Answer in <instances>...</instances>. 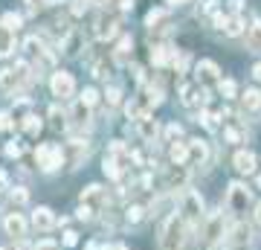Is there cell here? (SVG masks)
I'll list each match as a JSON object with an SVG mask.
<instances>
[{
  "instance_id": "obj_1",
  "label": "cell",
  "mask_w": 261,
  "mask_h": 250,
  "mask_svg": "<svg viewBox=\"0 0 261 250\" xmlns=\"http://www.w3.org/2000/svg\"><path fill=\"white\" fill-rule=\"evenodd\" d=\"M186 241V218L183 215H171L166 224H163V233H160V250H180Z\"/></svg>"
},
{
  "instance_id": "obj_2",
  "label": "cell",
  "mask_w": 261,
  "mask_h": 250,
  "mask_svg": "<svg viewBox=\"0 0 261 250\" xmlns=\"http://www.w3.org/2000/svg\"><path fill=\"white\" fill-rule=\"evenodd\" d=\"M35 160L44 172H56V169L64 163V151H61L58 143H41V146L35 148Z\"/></svg>"
},
{
  "instance_id": "obj_3",
  "label": "cell",
  "mask_w": 261,
  "mask_h": 250,
  "mask_svg": "<svg viewBox=\"0 0 261 250\" xmlns=\"http://www.w3.org/2000/svg\"><path fill=\"white\" fill-rule=\"evenodd\" d=\"M27 79H29V64L27 61H18V64L9 67V70H0V90L15 93Z\"/></svg>"
},
{
  "instance_id": "obj_4",
  "label": "cell",
  "mask_w": 261,
  "mask_h": 250,
  "mask_svg": "<svg viewBox=\"0 0 261 250\" xmlns=\"http://www.w3.org/2000/svg\"><path fill=\"white\" fill-rule=\"evenodd\" d=\"M247 207H250V189L244 184H229V192H226V210L235 215L247 213Z\"/></svg>"
},
{
  "instance_id": "obj_5",
  "label": "cell",
  "mask_w": 261,
  "mask_h": 250,
  "mask_svg": "<svg viewBox=\"0 0 261 250\" xmlns=\"http://www.w3.org/2000/svg\"><path fill=\"white\" fill-rule=\"evenodd\" d=\"M180 215L186 218V224H197V221H200V215H203V198H200L197 192H192V189H189V192L183 195Z\"/></svg>"
},
{
  "instance_id": "obj_6",
  "label": "cell",
  "mask_w": 261,
  "mask_h": 250,
  "mask_svg": "<svg viewBox=\"0 0 261 250\" xmlns=\"http://www.w3.org/2000/svg\"><path fill=\"white\" fill-rule=\"evenodd\" d=\"M49 90H53V96H58V99H70V96L75 93L73 76L67 73V70H56L53 79H49Z\"/></svg>"
},
{
  "instance_id": "obj_7",
  "label": "cell",
  "mask_w": 261,
  "mask_h": 250,
  "mask_svg": "<svg viewBox=\"0 0 261 250\" xmlns=\"http://www.w3.org/2000/svg\"><path fill=\"white\" fill-rule=\"evenodd\" d=\"M116 32H119V18H116V15H105L102 12V15L96 18L93 35L99 38V41H108V38H113Z\"/></svg>"
},
{
  "instance_id": "obj_8",
  "label": "cell",
  "mask_w": 261,
  "mask_h": 250,
  "mask_svg": "<svg viewBox=\"0 0 261 250\" xmlns=\"http://www.w3.org/2000/svg\"><path fill=\"white\" fill-rule=\"evenodd\" d=\"M82 204L84 207H90V210H102L105 204H108V192H105L102 186H87L82 192Z\"/></svg>"
},
{
  "instance_id": "obj_9",
  "label": "cell",
  "mask_w": 261,
  "mask_h": 250,
  "mask_svg": "<svg viewBox=\"0 0 261 250\" xmlns=\"http://www.w3.org/2000/svg\"><path fill=\"white\" fill-rule=\"evenodd\" d=\"M221 236H224V215H212L203 227V244L209 247V244H215Z\"/></svg>"
},
{
  "instance_id": "obj_10",
  "label": "cell",
  "mask_w": 261,
  "mask_h": 250,
  "mask_svg": "<svg viewBox=\"0 0 261 250\" xmlns=\"http://www.w3.org/2000/svg\"><path fill=\"white\" fill-rule=\"evenodd\" d=\"M32 227H35V230H53V227H56V215H53V210H49V207H38L35 213H32Z\"/></svg>"
},
{
  "instance_id": "obj_11",
  "label": "cell",
  "mask_w": 261,
  "mask_h": 250,
  "mask_svg": "<svg viewBox=\"0 0 261 250\" xmlns=\"http://www.w3.org/2000/svg\"><path fill=\"white\" fill-rule=\"evenodd\" d=\"M125 111H128L130 120H137V122H140L142 117H148V111H151L148 96H145V93H140L137 99H130V102H128V108H125Z\"/></svg>"
},
{
  "instance_id": "obj_12",
  "label": "cell",
  "mask_w": 261,
  "mask_h": 250,
  "mask_svg": "<svg viewBox=\"0 0 261 250\" xmlns=\"http://www.w3.org/2000/svg\"><path fill=\"white\" fill-rule=\"evenodd\" d=\"M197 76V84H218L221 79H218V64L215 61H200L195 70Z\"/></svg>"
},
{
  "instance_id": "obj_13",
  "label": "cell",
  "mask_w": 261,
  "mask_h": 250,
  "mask_svg": "<svg viewBox=\"0 0 261 250\" xmlns=\"http://www.w3.org/2000/svg\"><path fill=\"white\" fill-rule=\"evenodd\" d=\"M3 227H6V233H9L12 239H23V236H27V221H23V215H20V213L6 215Z\"/></svg>"
},
{
  "instance_id": "obj_14",
  "label": "cell",
  "mask_w": 261,
  "mask_h": 250,
  "mask_svg": "<svg viewBox=\"0 0 261 250\" xmlns=\"http://www.w3.org/2000/svg\"><path fill=\"white\" fill-rule=\"evenodd\" d=\"M180 96H183V105H189V108L206 99V96H203V87H200V84H183Z\"/></svg>"
},
{
  "instance_id": "obj_15",
  "label": "cell",
  "mask_w": 261,
  "mask_h": 250,
  "mask_svg": "<svg viewBox=\"0 0 261 250\" xmlns=\"http://www.w3.org/2000/svg\"><path fill=\"white\" fill-rule=\"evenodd\" d=\"M12 50H15V32L0 24V58L12 56Z\"/></svg>"
},
{
  "instance_id": "obj_16",
  "label": "cell",
  "mask_w": 261,
  "mask_h": 250,
  "mask_svg": "<svg viewBox=\"0 0 261 250\" xmlns=\"http://www.w3.org/2000/svg\"><path fill=\"white\" fill-rule=\"evenodd\" d=\"M157 134H160L157 120H151V117H142V120H140V137H142V140H148V143H154V140H157Z\"/></svg>"
},
{
  "instance_id": "obj_17",
  "label": "cell",
  "mask_w": 261,
  "mask_h": 250,
  "mask_svg": "<svg viewBox=\"0 0 261 250\" xmlns=\"http://www.w3.org/2000/svg\"><path fill=\"white\" fill-rule=\"evenodd\" d=\"M70 117H73V128H87V125H90V108H87L84 102L75 105Z\"/></svg>"
},
{
  "instance_id": "obj_18",
  "label": "cell",
  "mask_w": 261,
  "mask_h": 250,
  "mask_svg": "<svg viewBox=\"0 0 261 250\" xmlns=\"http://www.w3.org/2000/svg\"><path fill=\"white\" fill-rule=\"evenodd\" d=\"M130 53H134V38H130V35H122V41H119V47H116L113 58H116L119 64H125V61L130 58Z\"/></svg>"
},
{
  "instance_id": "obj_19",
  "label": "cell",
  "mask_w": 261,
  "mask_h": 250,
  "mask_svg": "<svg viewBox=\"0 0 261 250\" xmlns=\"http://www.w3.org/2000/svg\"><path fill=\"white\" fill-rule=\"evenodd\" d=\"M235 169L244 172V175H250L252 169H255V157H252V151H238V154H235Z\"/></svg>"
},
{
  "instance_id": "obj_20",
  "label": "cell",
  "mask_w": 261,
  "mask_h": 250,
  "mask_svg": "<svg viewBox=\"0 0 261 250\" xmlns=\"http://www.w3.org/2000/svg\"><path fill=\"white\" fill-rule=\"evenodd\" d=\"M171 160H174V166H186L189 163V143H171Z\"/></svg>"
},
{
  "instance_id": "obj_21",
  "label": "cell",
  "mask_w": 261,
  "mask_h": 250,
  "mask_svg": "<svg viewBox=\"0 0 261 250\" xmlns=\"http://www.w3.org/2000/svg\"><path fill=\"white\" fill-rule=\"evenodd\" d=\"M171 58H174V53H171L168 47H163V44H160V47H154V50H151V61H154V64H157V67L168 64Z\"/></svg>"
},
{
  "instance_id": "obj_22",
  "label": "cell",
  "mask_w": 261,
  "mask_h": 250,
  "mask_svg": "<svg viewBox=\"0 0 261 250\" xmlns=\"http://www.w3.org/2000/svg\"><path fill=\"white\" fill-rule=\"evenodd\" d=\"M203 163L206 160V143H200V140H192L189 143V163Z\"/></svg>"
},
{
  "instance_id": "obj_23",
  "label": "cell",
  "mask_w": 261,
  "mask_h": 250,
  "mask_svg": "<svg viewBox=\"0 0 261 250\" xmlns=\"http://www.w3.org/2000/svg\"><path fill=\"white\" fill-rule=\"evenodd\" d=\"M64 53L67 56H75V53H79V47H82V32H79V29H73V32H70V35L64 38Z\"/></svg>"
},
{
  "instance_id": "obj_24",
  "label": "cell",
  "mask_w": 261,
  "mask_h": 250,
  "mask_svg": "<svg viewBox=\"0 0 261 250\" xmlns=\"http://www.w3.org/2000/svg\"><path fill=\"white\" fill-rule=\"evenodd\" d=\"M247 47H250L252 53H261V24H258V20H255L252 29L247 32Z\"/></svg>"
},
{
  "instance_id": "obj_25",
  "label": "cell",
  "mask_w": 261,
  "mask_h": 250,
  "mask_svg": "<svg viewBox=\"0 0 261 250\" xmlns=\"http://www.w3.org/2000/svg\"><path fill=\"white\" fill-rule=\"evenodd\" d=\"M241 102H244V111H258L261 108V90H247L241 96Z\"/></svg>"
},
{
  "instance_id": "obj_26",
  "label": "cell",
  "mask_w": 261,
  "mask_h": 250,
  "mask_svg": "<svg viewBox=\"0 0 261 250\" xmlns=\"http://www.w3.org/2000/svg\"><path fill=\"white\" fill-rule=\"evenodd\" d=\"M186 184V166H174L168 172V186H183Z\"/></svg>"
},
{
  "instance_id": "obj_27",
  "label": "cell",
  "mask_w": 261,
  "mask_h": 250,
  "mask_svg": "<svg viewBox=\"0 0 261 250\" xmlns=\"http://www.w3.org/2000/svg\"><path fill=\"white\" fill-rule=\"evenodd\" d=\"M23 131H27L29 137H35L38 131H41V120H38L35 113H29V117H23Z\"/></svg>"
},
{
  "instance_id": "obj_28",
  "label": "cell",
  "mask_w": 261,
  "mask_h": 250,
  "mask_svg": "<svg viewBox=\"0 0 261 250\" xmlns=\"http://www.w3.org/2000/svg\"><path fill=\"white\" fill-rule=\"evenodd\" d=\"M232 244H244V241H250V227H247V224H238V227H235L232 230Z\"/></svg>"
},
{
  "instance_id": "obj_29",
  "label": "cell",
  "mask_w": 261,
  "mask_h": 250,
  "mask_svg": "<svg viewBox=\"0 0 261 250\" xmlns=\"http://www.w3.org/2000/svg\"><path fill=\"white\" fill-rule=\"evenodd\" d=\"M241 18H238V15H235V18H226V24H224V32L226 35H241Z\"/></svg>"
},
{
  "instance_id": "obj_30",
  "label": "cell",
  "mask_w": 261,
  "mask_h": 250,
  "mask_svg": "<svg viewBox=\"0 0 261 250\" xmlns=\"http://www.w3.org/2000/svg\"><path fill=\"white\" fill-rule=\"evenodd\" d=\"M3 27L12 29V32H18V29H20V15H15V12H6V15H3Z\"/></svg>"
},
{
  "instance_id": "obj_31",
  "label": "cell",
  "mask_w": 261,
  "mask_h": 250,
  "mask_svg": "<svg viewBox=\"0 0 261 250\" xmlns=\"http://www.w3.org/2000/svg\"><path fill=\"white\" fill-rule=\"evenodd\" d=\"M9 201H12V204H27V201H29V192H27V189H12V192H9Z\"/></svg>"
},
{
  "instance_id": "obj_32",
  "label": "cell",
  "mask_w": 261,
  "mask_h": 250,
  "mask_svg": "<svg viewBox=\"0 0 261 250\" xmlns=\"http://www.w3.org/2000/svg\"><path fill=\"white\" fill-rule=\"evenodd\" d=\"M218 90L224 93L226 99H232V96H235V82H232V79H224V82H218Z\"/></svg>"
},
{
  "instance_id": "obj_33",
  "label": "cell",
  "mask_w": 261,
  "mask_h": 250,
  "mask_svg": "<svg viewBox=\"0 0 261 250\" xmlns=\"http://www.w3.org/2000/svg\"><path fill=\"white\" fill-rule=\"evenodd\" d=\"M49 120H53V128H67L64 113L58 111V108H53V111H49Z\"/></svg>"
},
{
  "instance_id": "obj_34",
  "label": "cell",
  "mask_w": 261,
  "mask_h": 250,
  "mask_svg": "<svg viewBox=\"0 0 261 250\" xmlns=\"http://www.w3.org/2000/svg\"><path fill=\"white\" fill-rule=\"evenodd\" d=\"M87 9H90V0H73V6H70L73 15H84Z\"/></svg>"
},
{
  "instance_id": "obj_35",
  "label": "cell",
  "mask_w": 261,
  "mask_h": 250,
  "mask_svg": "<svg viewBox=\"0 0 261 250\" xmlns=\"http://www.w3.org/2000/svg\"><path fill=\"white\" fill-rule=\"evenodd\" d=\"M163 18H166V12H163V9H154V12H148V18H145V24H148V27L154 29V24H160Z\"/></svg>"
},
{
  "instance_id": "obj_36",
  "label": "cell",
  "mask_w": 261,
  "mask_h": 250,
  "mask_svg": "<svg viewBox=\"0 0 261 250\" xmlns=\"http://www.w3.org/2000/svg\"><path fill=\"white\" fill-rule=\"evenodd\" d=\"M96 99H99V93H96L93 87H87V90L82 93V102L87 105V108H90V105H96Z\"/></svg>"
},
{
  "instance_id": "obj_37",
  "label": "cell",
  "mask_w": 261,
  "mask_h": 250,
  "mask_svg": "<svg viewBox=\"0 0 261 250\" xmlns=\"http://www.w3.org/2000/svg\"><path fill=\"white\" fill-rule=\"evenodd\" d=\"M20 151H23V146H20L18 140H12L9 146H6V154H9V157H20Z\"/></svg>"
},
{
  "instance_id": "obj_38",
  "label": "cell",
  "mask_w": 261,
  "mask_h": 250,
  "mask_svg": "<svg viewBox=\"0 0 261 250\" xmlns=\"http://www.w3.org/2000/svg\"><path fill=\"white\" fill-rule=\"evenodd\" d=\"M180 134H183V128H180L177 122H171V125H168V128H166V137H168V140H177Z\"/></svg>"
},
{
  "instance_id": "obj_39",
  "label": "cell",
  "mask_w": 261,
  "mask_h": 250,
  "mask_svg": "<svg viewBox=\"0 0 261 250\" xmlns=\"http://www.w3.org/2000/svg\"><path fill=\"white\" fill-rule=\"evenodd\" d=\"M200 120H203V125H206V128H209V131H215V128H218V122H215V120H218V117H215V113H209V111H206L203 117H200Z\"/></svg>"
},
{
  "instance_id": "obj_40",
  "label": "cell",
  "mask_w": 261,
  "mask_h": 250,
  "mask_svg": "<svg viewBox=\"0 0 261 250\" xmlns=\"http://www.w3.org/2000/svg\"><path fill=\"white\" fill-rule=\"evenodd\" d=\"M142 213H145L142 207H130V210H128V221H134V224H137V221L142 218Z\"/></svg>"
},
{
  "instance_id": "obj_41",
  "label": "cell",
  "mask_w": 261,
  "mask_h": 250,
  "mask_svg": "<svg viewBox=\"0 0 261 250\" xmlns=\"http://www.w3.org/2000/svg\"><path fill=\"white\" fill-rule=\"evenodd\" d=\"M23 3H27L29 12H38V9H44V6H47V0H23Z\"/></svg>"
},
{
  "instance_id": "obj_42",
  "label": "cell",
  "mask_w": 261,
  "mask_h": 250,
  "mask_svg": "<svg viewBox=\"0 0 261 250\" xmlns=\"http://www.w3.org/2000/svg\"><path fill=\"white\" fill-rule=\"evenodd\" d=\"M12 125H15V122H12L9 113H0V131H9Z\"/></svg>"
},
{
  "instance_id": "obj_43",
  "label": "cell",
  "mask_w": 261,
  "mask_h": 250,
  "mask_svg": "<svg viewBox=\"0 0 261 250\" xmlns=\"http://www.w3.org/2000/svg\"><path fill=\"white\" fill-rule=\"evenodd\" d=\"M119 96H122V93H119V87H111V90H108V102H111V105H116V102H119Z\"/></svg>"
},
{
  "instance_id": "obj_44",
  "label": "cell",
  "mask_w": 261,
  "mask_h": 250,
  "mask_svg": "<svg viewBox=\"0 0 261 250\" xmlns=\"http://www.w3.org/2000/svg\"><path fill=\"white\" fill-rule=\"evenodd\" d=\"M75 241H79V236H75L73 230H67V233H64V244H67V247H73Z\"/></svg>"
},
{
  "instance_id": "obj_45",
  "label": "cell",
  "mask_w": 261,
  "mask_h": 250,
  "mask_svg": "<svg viewBox=\"0 0 261 250\" xmlns=\"http://www.w3.org/2000/svg\"><path fill=\"white\" fill-rule=\"evenodd\" d=\"M90 213H93V210H90V207H79V213H75V215H79V218H82V221H87V218H90Z\"/></svg>"
},
{
  "instance_id": "obj_46",
  "label": "cell",
  "mask_w": 261,
  "mask_h": 250,
  "mask_svg": "<svg viewBox=\"0 0 261 250\" xmlns=\"http://www.w3.org/2000/svg\"><path fill=\"white\" fill-rule=\"evenodd\" d=\"M226 140H229V143H238V140H241V131H235V128H226Z\"/></svg>"
},
{
  "instance_id": "obj_47",
  "label": "cell",
  "mask_w": 261,
  "mask_h": 250,
  "mask_svg": "<svg viewBox=\"0 0 261 250\" xmlns=\"http://www.w3.org/2000/svg\"><path fill=\"white\" fill-rule=\"evenodd\" d=\"M35 250H58V244H56V241H41Z\"/></svg>"
},
{
  "instance_id": "obj_48",
  "label": "cell",
  "mask_w": 261,
  "mask_h": 250,
  "mask_svg": "<svg viewBox=\"0 0 261 250\" xmlns=\"http://www.w3.org/2000/svg\"><path fill=\"white\" fill-rule=\"evenodd\" d=\"M119 9H122V12H128V9H134V0H119Z\"/></svg>"
},
{
  "instance_id": "obj_49",
  "label": "cell",
  "mask_w": 261,
  "mask_h": 250,
  "mask_svg": "<svg viewBox=\"0 0 261 250\" xmlns=\"http://www.w3.org/2000/svg\"><path fill=\"white\" fill-rule=\"evenodd\" d=\"M252 76H255V79H258V82H261V61H258V64H255V67H252Z\"/></svg>"
},
{
  "instance_id": "obj_50",
  "label": "cell",
  "mask_w": 261,
  "mask_h": 250,
  "mask_svg": "<svg viewBox=\"0 0 261 250\" xmlns=\"http://www.w3.org/2000/svg\"><path fill=\"white\" fill-rule=\"evenodd\" d=\"M6 184H9V177H6V172H0V189H3Z\"/></svg>"
},
{
  "instance_id": "obj_51",
  "label": "cell",
  "mask_w": 261,
  "mask_h": 250,
  "mask_svg": "<svg viewBox=\"0 0 261 250\" xmlns=\"http://www.w3.org/2000/svg\"><path fill=\"white\" fill-rule=\"evenodd\" d=\"M183 3H189V0H168V6H183Z\"/></svg>"
},
{
  "instance_id": "obj_52",
  "label": "cell",
  "mask_w": 261,
  "mask_h": 250,
  "mask_svg": "<svg viewBox=\"0 0 261 250\" xmlns=\"http://www.w3.org/2000/svg\"><path fill=\"white\" fill-rule=\"evenodd\" d=\"M255 221H258V224H261V204H258V207H255Z\"/></svg>"
},
{
  "instance_id": "obj_53",
  "label": "cell",
  "mask_w": 261,
  "mask_h": 250,
  "mask_svg": "<svg viewBox=\"0 0 261 250\" xmlns=\"http://www.w3.org/2000/svg\"><path fill=\"white\" fill-rule=\"evenodd\" d=\"M113 250H125V247H113Z\"/></svg>"
},
{
  "instance_id": "obj_54",
  "label": "cell",
  "mask_w": 261,
  "mask_h": 250,
  "mask_svg": "<svg viewBox=\"0 0 261 250\" xmlns=\"http://www.w3.org/2000/svg\"><path fill=\"white\" fill-rule=\"evenodd\" d=\"M258 186H261V177H258Z\"/></svg>"
},
{
  "instance_id": "obj_55",
  "label": "cell",
  "mask_w": 261,
  "mask_h": 250,
  "mask_svg": "<svg viewBox=\"0 0 261 250\" xmlns=\"http://www.w3.org/2000/svg\"><path fill=\"white\" fill-rule=\"evenodd\" d=\"M0 250H3V247H0Z\"/></svg>"
}]
</instances>
